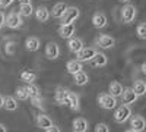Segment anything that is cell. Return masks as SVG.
Returning a JSON list of instances; mask_svg holds the SVG:
<instances>
[{
	"label": "cell",
	"instance_id": "cell-26",
	"mask_svg": "<svg viewBox=\"0 0 146 132\" xmlns=\"http://www.w3.org/2000/svg\"><path fill=\"white\" fill-rule=\"evenodd\" d=\"M133 91H135V92L139 95V97L145 95V94H146V84H145V81L136 79L135 84H133Z\"/></svg>",
	"mask_w": 146,
	"mask_h": 132
},
{
	"label": "cell",
	"instance_id": "cell-15",
	"mask_svg": "<svg viewBox=\"0 0 146 132\" xmlns=\"http://www.w3.org/2000/svg\"><path fill=\"white\" fill-rule=\"evenodd\" d=\"M34 13H35V18L38 22H47L50 19V10H48L45 6H38L36 9H34Z\"/></svg>",
	"mask_w": 146,
	"mask_h": 132
},
{
	"label": "cell",
	"instance_id": "cell-3",
	"mask_svg": "<svg viewBox=\"0 0 146 132\" xmlns=\"http://www.w3.org/2000/svg\"><path fill=\"white\" fill-rule=\"evenodd\" d=\"M79 16H80V10L76 6H67L60 21H62V23H75Z\"/></svg>",
	"mask_w": 146,
	"mask_h": 132
},
{
	"label": "cell",
	"instance_id": "cell-21",
	"mask_svg": "<svg viewBox=\"0 0 146 132\" xmlns=\"http://www.w3.org/2000/svg\"><path fill=\"white\" fill-rule=\"evenodd\" d=\"M73 79H75V84L79 87H83V85H86V84L89 82V76L86 72H83V70H79L76 72L75 75H73Z\"/></svg>",
	"mask_w": 146,
	"mask_h": 132
},
{
	"label": "cell",
	"instance_id": "cell-27",
	"mask_svg": "<svg viewBox=\"0 0 146 132\" xmlns=\"http://www.w3.org/2000/svg\"><path fill=\"white\" fill-rule=\"evenodd\" d=\"M32 13H34V7H32L31 3H21L19 15H21L22 18H29Z\"/></svg>",
	"mask_w": 146,
	"mask_h": 132
},
{
	"label": "cell",
	"instance_id": "cell-22",
	"mask_svg": "<svg viewBox=\"0 0 146 132\" xmlns=\"http://www.w3.org/2000/svg\"><path fill=\"white\" fill-rule=\"evenodd\" d=\"M66 7H67V5L64 2H58V3H56L53 6V10L50 12V15H53V18H56V19H60V18H62V15L64 13Z\"/></svg>",
	"mask_w": 146,
	"mask_h": 132
},
{
	"label": "cell",
	"instance_id": "cell-5",
	"mask_svg": "<svg viewBox=\"0 0 146 132\" xmlns=\"http://www.w3.org/2000/svg\"><path fill=\"white\" fill-rule=\"evenodd\" d=\"M130 116H131L130 106L123 104V106L117 107V110L114 112V121H115L117 123H124V122H127L129 119H130Z\"/></svg>",
	"mask_w": 146,
	"mask_h": 132
},
{
	"label": "cell",
	"instance_id": "cell-44",
	"mask_svg": "<svg viewBox=\"0 0 146 132\" xmlns=\"http://www.w3.org/2000/svg\"><path fill=\"white\" fill-rule=\"evenodd\" d=\"M73 132H75V131H73Z\"/></svg>",
	"mask_w": 146,
	"mask_h": 132
},
{
	"label": "cell",
	"instance_id": "cell-9",
	"mask_svg": "<svg viewBox=\"0 0 146 132\" xmlns=\"http://www.w3.org/2000/svg\"><path fill=\"white\" fill-rule=\"evenodd\" d=\"M139 98V95L133 91V88H123V92H121V100H123V104H135Z\"/></svg>",
	"mask_w": 146,
	"mask_h": 132
},
{
	"label": "cell",
	"instance_id": "cell-41",
	"mask_svg": "<svg viewBox=\"0 0 146 132\" xmlns=\"http://www.w3.org/2000/svg\"><path fill=\"white\" fill-rule=\"evenodd\" d=\"M19 3H31V0H19Z\"/></svg>",
	"mask_w": 146,
	"mask_h": 132
},
{
	"label": "cell",
	"instance_id": "cell-10",
	"mask_svg": "<svg viewBox=\"0 0 146 132\" xmlns=\"http://www.w3.org/2000/svg\"><path fill=\"white\" fill-rule=\"evenodd\" d=\"M58 56H60L58 44L54 43V41H50L45 46V57L50 59V60H56V59H58Z\"/></svg>",
	"mask_w": 146,
	"mask_h": 132
},
{
	"label": "cell",
	"instance_id": "cell-34",
	"mask_svg": "<svg viewBox=\"0 0 146 132\" xmlns=\"http://www.w3.org/2000/svg\"><path fill=\"white\" fill-rule=\"evenodd\" d=\"M95 132H110V126H108L107 123H104V122L96 123V126H95Z\"/></svg>",
	"mask_w": 146,
	"mask_h": 132
},
{
	"label": "cell",
	"instance_id": "cell-1",
	"mask_svg": "<svg viewBox=\"0 0 146 132\" xmlns=\"http://www.w3.org/2000/svg\"><path fill=\"white\" fill-rule=\"evenodd\" d=\"M5 25L10 29H18L23 25V18L19 15V12H9L5 18Z\"/></svg>",
	"mask_w": 146,
	"mask_h": 132
},
{
	"label": "cell",
	"instance_id": "cell-31",
	"mask_svg": "<svg viewBox=\"0 0 146 132\" xmlns=\"http://www.w3.org/2000/svg\"><path fill=\"white\" fill-rule=\"evenodd\" d=\"M15 94H16V97H18L19 100H22V101H25V100H28V98H29V97H28L27 87H18V88H16V91H15Z\"/></svg>",
	"mask_w": 146,
	"mask_h": 132
},
{
	"label": "cell",
	"instance_id": "cell-40",
	"mask_svg": "<svg viewBox=\"0 0 146 132\" xmlns=\"http://www.w3.org/2000/svg\"><path fill=\"white\" fill-rule=\"evenodd\" d=\"M3 107V95H0V109Z\"/></svg>",
	"mask_w": 146,
	"mask_h": 132
},
{
	"label": "cell",
	"instance_id": "cell-4",
	"mask_svg": "<svg viewBox=\"0 0 146 132\" xmlns=\"http://www.w3.org/2000/svg\"><path fill=\"white\" fill-rule=\"evenodd\" d=\"M98 104H100V107H102L105 110H113L117 107V98L113 97V95L108 94V92H102L98 97Z\"/></svg>",
	"mask_w": 146,
	"mask_h": 132
},
{
	"label": "cell",
	"instance_id": "cell-42",
	"mask_svg": "<svg viewBox=\"0 0 146 132\" xmlns=\"http://www.w3.org/2000/svg\"><path fill=\"white\" fill-rule=\"evenodd\" d=\"M118 2H121V3H129L130 0H118Z\"/></svg>",
	"mask_w": 146,
	"mask_h": 132
},
{
	"label": "cell",
	"instance_id": "cell-7",
	"mask_svg": "<svg viewBox=\"0 0 146 132\" xmlns=\"http://www.w3.org/2000/svg\"><path fill=\"white\" fill-rule=\"evenodd\" d=\"M95 53H96V49L95 47H82V49L76 53V60H79V62H89L91 59L95 56Z\"/></svg>",
	"mask_w": 146,
	"mask_h": 132
},
{
	"label": "cell",
	"instance_id": "cell-37",
	"mask_svg": "<svg viewBox=\"0 0 146 132\" xmlns=\"http://www.w3.org/2000/svg\"><path fill=\"white\" fill-rule=\"evenodd\" d=\"M5 27V15L0 12V31H2V28Z\"/></svg>",
	"mask_w": 146,
	"mask_h": 132
},
{
	"label": "cell",
	"instance_id": "cell-6",
	"mask_svg": "<svg viewBox=\"0 0 146 132\" xmlns=\"http://www.w3.org/2000/svg\"><path fill=\"white\" fill-rule=\"evenodd\" d=\"M95 46H98L100 49H113V47L115 46V40L111 37V35H107V34H102L100 35V37L95 38Z\"/></svg>",
	"mask_w": 146,
	"mask_h": 132
},
{
	"label": "cell",
	"instance_id": "cell-38",
	"mask_svg": "<svg viewBox=\"0 0 146 132\" xmlns=\"http://www.w3.org/2000/svg\"><path fill=\"white\" fill-rule=\"evenodd\" d=\"M0 132H7V129H6V126L3 123H0Z\"/></svg>",
	"mask_w": 146,
	"mask_h": 132
},
{
	"label": "cell",
	"instance_id": "cell-35",
	"mask_svg": "<svg viewBox=\"0 0 146 132\" xmlns=\"http://www.w3.org/2000/svg\"><path fill=\"white\" fill-rule=\"evenodd\" d=\"M13 2H15V0H0V6H2V7H9Z\"/></svg>",
	"mask_w": 146,
	"mask_h": 132
},
{
	"label": "cell",
	"instance_id": "cell-8",
	"mask_svg": "<svg viewBox=\"0 0 146 132\" xmlns=\"http://www.w3.org/2000/svg\"><path fill=\"white\" fill-rule=\"evenodd\" d=\"M75 23H62V25L58 27V35L64 40H69L72 38L73 35H75Z\"/></svg>",
	"mask_w": 146,
	"mask_h": 132
},
{
	"label": "cell",
	"instance_id": "cell-16",
	"mask_svg": "<svg viewBox=\"0 0 146 132\" xmlns=\"http://www.w3.org/2000/svg\"><path fill=\"white\" fill-rule=\"evenodd\" d=\"M35 123H36V126L41 128V129H47V128H50L53 125V121L47 115L40 113V115H36V117H35Z\"/></svg>",
	"mask_w": 146,
	"mask_h": 132
},
{
	"label": "cell",
	"instance_id": "cell-29",
	"mask_svg": "<svg viewBox=\"0 0 146 132\" xmlns=\"http://www.w3.org/2000/svg\"><path fill=\"white\" fill-rule=\"evenodd\" d=\"M5 52L9 56H13L16 52V41L15 40H6L5 43Z\"/></svg>",
	"mask_w": 146,
	"mask_h": 132
},
{
	"label": "cell",
	"instance_id": "cell-2",
	"mask_svg": "<svg viewBox=\"0 0 146 132\" xmlns=\"http://www.w3.org/2000/svg\"><path fill=\"white\" fill-rule=\"evenodd\" d=\"M136 15H137V9L135 5L126 3L123 6V9H121V21L124 23H131L136 19Z\"/></svg>",
	"mask_w": 146,
	"mask_h": 132
},
{
	"label": "cell",
	"instance_id": "cell-20",
	"mask_svg": "<svg viewBox=\"0 0 146 132\" xmlns=\"http://www.w3.org/2000/svg\"><path fill=\"white\" fill-rule=\"evenodd\" d=\"M25 47L28 52H38L40 47H41V43L36 37H28L25 40Z\"/></svg>",
	"mask_w": 146,
	"mask_h": 132
},
{
	"label": "cell",
	"instance_id": "cell-33",
	"mask_svg": "<svg viewBox=\"0 0 146 132\" xmlns=\"http://www.w3.org/2000/svg\"><path fill=\"white\" fill-rule=\"evenodd\" d=\"M31 103L35 106V107H38V109H44V101H42V98H41V95H38V97H32L31 98Z\"/></svg>",
	"mask_w": 146,
	"mask_h": 132
},
{
	"label": "cell",
	"instance_id": "cell-11",
	"mask_svg": "<svg viewBox=\"0 0 146 132\" xmlns=\"http://www.w3.org/2000/svg\"><path fill=\"white\" fill-rule=\"evenodd\" d=\"M92 25L95 28H98V29H102L108 25V18L105 13H102V12H96V13H94L92 16Z\"/></svg>",
	"mask_w": 146,
	"mask_h": 132
},
{
	"label": "cell",
	"instance_id": "cell-13",
	"mask_svg": "<svg viewBox=\"0 0 146 132\" xmlns=\"http://www.w3.org/2000/svg\"><path fill=\"white\" fill-rule=\"evenodd\" d=\"M67 47H69V52L70 53H78L82 47H85V44H83V40L82 38H79V37H75L73 35L72 38H69V41H67Z\"/></svg>",
	"mask_w": 146,
	"mask_h": 132
},
{
	"label": "cell",
	"instance_id": "cell-43",
	"mask_svg": "<svg viewBox=\"0 0 146 132\" xmlns=\"http://www.w3.org/2000/svg\"><path fill=\"white\" fill-rule=\"evenodd\" d=\"M126 132H137V131H133V129H127Z\"/></svg>",
	"mask_w": 146,
	"mask_h": 132
},
{
	"label": "cell",
	"instance_id": "cell-25",
	"mask_svg": "<svg viewBox=\"0 0 146 132\" xmlns=\"http://www.w3.org/2000/svg\"><path fill=\"white\" fill-rule=\"evenodd\" d=\"M66 69H67V72L70 75H75L76 72H79V70H82L83 69V66H82V62H79V60H69L67 62V65H66Z\"/></svg>",
	"mask_w": 146,
	"mask_h": 132
},
{
	"label": "cell",
	"instance_id": "cell-23",
	"mask_svg": "<svg viewBox=\"0 0 146 132\" xmlns=\"http://www.w3.org/2000/svg\"><path fill=\"white\" fill-rule=\"evenodd\" d=\"M69 107L72 110L78 112L80 109V101H79V95L73 91H69Z\"/></svg>",
	"mask_w": 146,
	"mask_h": 132
},
{
	"label": "cell",
	"instance_id": "cell-24",
	"mask_svg": "<svg viewBox=\"0 0 146 132\" xmlns=\"http://www.w3.org/2000/svg\"><path fill=\"white\" fill-rule=\"evenodd\" d=\"M108 94H111L113 95V97H120V95H121V92H123V85H121V84L120 82H117V81H113L111 84H110V85H108Z\"/></svg>",
	"mask_w": 146,
	"mask_h": 132
},
{
	"label": "cell",
	"instance_id": "cell-28",
	"mask_svg": "<svg viewBox=\"0 0 146 132\" xmlns=\"http://www.w3.org/2000/svg\"><path fill=\"white\" fill-rule=\"evenodd\" d=\"M19 78H21L22 82H25V84H32V82H35V79H36V74H34V72H29V70H22L21 75H19Z\"/></svg>",
	"mask_w": 146,
	"mask_h": 132
},
{
	"label": "cell",
	"instance_id": "cell-19",
	"mask_svg": "<svg viewBox=\"0 0 146 132\" xmlns=\"http://www.w3.org/2000/svg\"><path fill=\"white\" fill-rule=\"evenodd\" d=\"M3 107L9 112H15L18 110V101L15 97H12V95H6L3 97Z\"/></svg>",
	"mask_w": 146,
	"mask_h": 132
},
{
	"label": "cell",
	"instance_id": "cell-32",
	"mask_svg": "<svg viewBox=\"0 0 146 132\" xmlns=\"http://www.w3.org/2000/svg\"><path fill=\"white\" fill-rule=\"evenodd\" d=\"M136 34H137V37L140 40H146V23L145 22H142V23H139V25H137Z\"/></svg>",
	"mask_w": 146,
	"mask_h": 132
},
{
	"label": "cell",
	"instance_id": "cell-30",
	"mask_svg": "<svg viewBox=\"0 0 146 132\" xmlns=\"http://www.w3.org/2000/svg\"><path fill=\"white\" fill-rule=\"evenodd\" d=\"M27 91H28V97L32 98V97H38V95H41L40 92V87L38 85H35V84H28V87H27Z\"/></svg>",
	"mask_w": 146,
	"mask_h": 132
},
{
	"label": "cell",
	"instance_id": "cell-39",
	"mask_svg": "<svg viewBox=\"0 0 146 132\" xmlns=\"http://www.w3.org/2000/svg\"><path fill=\"white\" fill-rule=\"evenodd\" d=\"M140 70L143 72V74H146V63H142V66H140Z\"/></svg>",
	"mask_w": 146,
	"mask_h": 132
},
{
	"label": "cell",
	"instance_id": "cell-36",
	"mask_svg": "<svg viewBox=\"0 0 146 132\" xmlns=\"http://www.w3.org/2000/svg\"><path fill=\"white\" fill-rule=\"evenodd\" d=\"M45 132H62V131H60V128H58L57 125H51L50 128L45 129Z\"/></svg>",
	"mask_w": 146,
	"mask_h": 132
},
{
	"label": "cell",
	"instance_id": "cell-18",
	"mask_svg": "<svg viewBox=\"0 0 146 132\" xmlns=\"http://www.w3.org/2000/svg\"><path fill=\"white\" fill-rule=\"evenodd\" d=\"M69 91H70V90H66V88H63V87H57L56 94H54V100H56V103L60 104V106H63L64 100L67 98V95H69Z\"/></svg>",
	"mask_w": 146,
	"mask_h": 132
},
{
	"label": "cell",
	"instance_id": "cell-14",
	"mask_svg": "<svg viewBox=\"0 0 146 132\" xmlns=\"http://www.w3.org/2000/svg\"><path fill=\"white\" fill-rule=\"evenodd\" d=\"M130 126L133 131H137V132H142L146 126V122L145 119L139 115H135V116H130Z\"/></svg>",
	"mask_w": 146,
	"mask_h": 132
},
{
	"label": "cell",
	"instance_id": "cell-12",
	"mask_svg": "<svg viewBox=\"0 0 146 132\" xmlns=\"http://www.w3.org/2000/svg\"><path fill=\"white\" fill-rule=\"evenodd\" d=\"M89 62H91V66H94V68H104V66H107V63H108V57H107V54H104V53L96 52L95 56L91 59Z\"/></svg>",
	"mask_w": 146,
	"mask_h": 132
},
{
	"label": "cell",
	"instance_id": "cell-17",
	"mask_svg": "<svg viewBox=\"0 0 146 132\" xmlns=\"http://www.w3.org/2000/svg\"><path fill=\"white\" fill-rule=\"evenodd\" d=\"M88 129H89V123L86 119L78 117L73 121V131L75 132H88Z\"/></svg>",
	"mask_w": 146,
	"mask_h": 132
}]
</instances>
